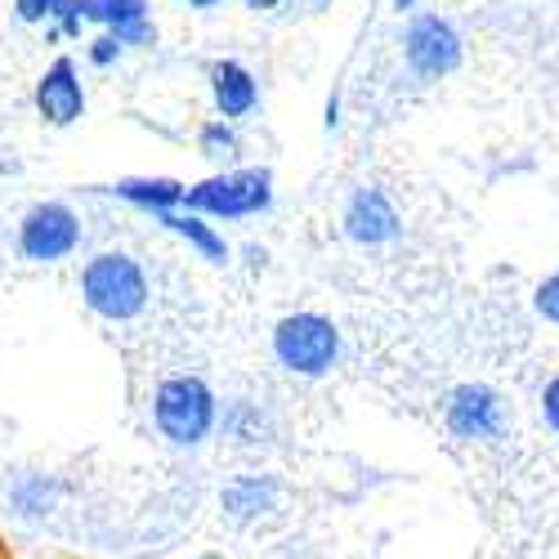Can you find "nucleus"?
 Segmentation results:
<instances>
[{
    "label": "nucleus",
    "instance_id": "obj_10",
    "mask_svg": "<svg viewBox=\"0 0 559 559\" xmlns=\"http://www.w3.org/2000/svg\"><path fill=\"white\" fill-rule=\"evenodd\" d=\"M283 506V484L264 471H242L219 488V515L233 528H255Z\"/></svg>",
    "mask_w": 559,
    "mask_h": 559
},
{
    "label": "nucleus",
    "instance_id": "obj_2",
    "mask_svg": "<svg viewBox=\"0 0 559 559\" xmlns=\"http://www.w3.org/2000/svg\"><path fill=\"white\" fill-rule=\"evenodd\" d=\"M81 305L104 318V322H134L144 318V309L153 305V283L148 269L139 264L130 251H95L81 264Z\"/></svg>",
    "mask_w": 559,
    "mask_h": 559
},
{
    "label": "nucleus",
    "instance_id": "obj_8",
    "mask_svg": "<svg viewBox=\"0 0 559 559\" xmlns=\"http://www.w3.org/2000/svg\"><path fill=\"white\" fill-rule=\"evenodd\" d=\"M341 228L354 247H390L399 242L403 233V215L394 206V198L377 183H362L345 198V211H341Z\"/></svg>",
    "mask_w": 559,
    "mask_h": 559
},
{
    "label": "nucleus",
    "instance_id": "obj_5",
    "mask_svg": "<svg viewBox=\"0 0 559 559\" xmlns=\"http://www.w3.org/2000/svg\"><path fill=\"white\" fill-rule=\"evenodd\" d=\"M399 45H403V63L421 81H443L465 63V40H461L456 23L443 14H430V10H416L403 23Z\"/></svg>",
    "mask_w": 559,
    "mask_h": 559
},
{
    "label": "nucleus",
    "instance_id": "obj_6",
    "mask_svg": "<svg viewBox=\"0 0 559 559\" xmlns=\"http://www.w3.org/2000/svg\"><path fill=\"white\" fill-rule=\"evenodd\" d=\"M85 238V224L68 202H36L27 206V215L19 219V255L32 264H63L81 251Z\"/></svg>",
    "mask_w": 559,
    "mask_h": 559
},
{
    "label": "nucleus",
    "instance_id": "obj_19",
    "mask_svg": "<svg viewBox=\"0 0 559 559\" xmlns=\"http://www.w3.org/2000/svg\"><path fill=\"white\" fill-rule=\"evenodd\" d=\"M121 55H126V45H121L112 32H95V36L85 40V59H90V68H99V72L117 68V63H121Z\"/></svg>",
    "mask_w": 559,
    "mask_h": 559
},
{
    "label": "nucleus",
    "instance_id": "obj_11",
    "mask_svg": "<svg viewBox=\"0 0 559 559\" xmlns=\"http://www.w3.org/2000/svg\"><path fill=\"white\" fill-rule=\"evenodd\" d=\"M206 85H211V108H215L219 121L238 126V121H247V117L260 108V81H255V72H251L247 63H238V59L211 63Z\"/></svg>",
    "mask_w": 559,
    "mask_h": 559
},
{
    "label": "nucleus",
    "instance_id": "obj_18",
    "mask_svg": "<svg viewBox=\"0 0 559 559\" xmlns=\"http://www.w3.org/2000/svg\"><path fill=\"white\" fill-rule=\"evenodd\" d=\"M85 14H81V0H59V10H55V23L45 27V36L50 40H81L85 32Z\"/></svg>",
    "mask_w": 559,
    "mask_h": 559
},
{
    "label": "nucleus",
    "instance_id": "obj_25",
    "mask_svg": "<svg viewBox=\"0 0 559 559\" xmlns=\"http://www.w3.org/2000/svg\"><path fill=\"white\" fill-rule=\"evenodd\" d=\"M175 5H183V10H215V5H224V0H175Z\"/></svg>",
    "mask_w": 559,
    "mask_h": 559
},
{
    "label": "nucleus",
    "instance_id": "obj_21",
    "mask_svg": "<svg viewBox=\"0 0 559 559\" xmlns=\"http://www.w3.org/2000/svg\"><path fill=\"white\" fill-rule=\"evenodd\" d=\"M55 10H59V0H14V19L27 27H50Z\"/></svg>",
    "mask_w": 559,
    "mask_h": 559
},
{
    "label": "nucleus",
    "instance_id": "obj_13",
    "mask_svg": "<svg viewBox=\"0 0 559 559\" xmlns=\"http://www.w3.org/2000/svg\"><path fill=\"white\" fill-rule=\"evenodd\" d=\"M157 224L166 228V233H175V238L189 247L198 260H206V264H228V255H233V247H228V238L219 233V224H211L206 215H193V211H166V215H157Z\"/></svg>",
    "mask_w": 559,
    "mask_h": 559
},
{
    "label": "nucleus",
    "instance_id": "obj_12",
    "mask_svg": "<svg viewBox=\"0 0 559 559\" xmlns=\"http://www.w3.org/2000/svg\"><path fill=\"white\" fill-rule=\"evenodd\" d=\"M183 193H189V183H179L170 175H130V179H117L108 198L134 206V211H144V215H166V211H179L183 206Z\"/></svg>",
    "mask_w": 559,
    "mask_h": 559
},
{
    "label": "nucleus",
    "instance_id": "obj_23",
    "mask_svg": "<svg viewBox=\"0 0 559 559\" xmlns=\"http://www.w3.org/2000/svg\"><path fill=\"white\" fill-rule=\"evenodd\" d=\"M341 121H345V117H341V90H332V95H328V108H322V126H328V130L336 134V130H341Z\"/></svg>",
    "mask_w": 559,
    "mask_h": 559
},
{
    "label": "nucleus",
    "instance_id": "obj_14",
    "mask_svg": "<svg viewBox=\"0 0 559 559\" xmlns=\"http://www.w3.org/2000/svg\"><path fill=\"white\" fill-rule=\"evenodd\" d=\"M99 32H112L126 50H144V45L157 40V23H153L148 0H104V27Z\"/></svg>",
    "mask_w": 559,
    "mask_h": 559
},
{
    "label": "nucleus",
    "instance_id": "obj_22",
    "mask_svg": "<svg viewBox=\"0 0 559 559\" xmlns=\"http://www.w3.org/2000/svg\"><path fill=\"white\" fill-rule=\"evenodd\" d=\"M537 407H542V421H546V430L559 439V377H550V381L542 385Z\"/></svg>",
    "mask_w": 559,
    "mask_h": 559
},
{
    "label": "nucleus",
    "instance_id": "obj_1",
    "mask_svg": "<svg viewBox=\"0 0 559 559\" xmlns=\"http://www.w3.org/2000/svg\"><path fill=\"white\" fill-rule=\"evenodd\" d=\"M219 407H224L219 394L202 377H193V371L162 377L148 399L153 430L179 452H198L202 443H211L219 435Z\"/></svg>",
    "mask_w": 559,
    "mask_h": 559
},
{
    "label": "nucleus",
    "instance_id": "obj_20",
    "mask_svg": "<svg viewBox=\"0 0 559 559\" xmlns=\"http://www.w3.org/2000/svg\"><path fill=\"white\" fill-rule=\"evenodd\" d=\"M533 313L542 322H550V328H559V269H550L533 287Z\"/></svg>",
    "mask_w": 559,
    "mask_h": 559
},
{
    "label": "nucleus",
    "instance_id": "obj_15",
    "mask_svg": "<svg viewBox=\"0 0 559 559\" xmlns=\"http://www.w3.org/2000/svg\"><path fill=\"white\" fill-rule=\"evenodd\" d=\"M219 435L233 448H260L273 439V416L251 399H233L219 407Z\"/></svg>",
    "mask_w": 559,
    "mask_h": 559
},
{
    "label": "nucleus",
    "instance_id": "obj_9",
    "mask_svg": "<svg viewBox=\"0 0 559 559\" xmlns=\"http://www.w3.org/2000/svg\"><path fill=\"white\" fill-rule=\"evenodd\" d=\"M85 104H90V99H85V81H81L76 59L59 55L50 68L36 76L32 108H36V117H40L45 126H55V130L76 126V121L85 117Z\"/></svg>",
    "mask_w": 559,
    "mask_h": 559
},
{
    "label": "nucleus",
    "instance_id": "obj_7",
    "mask_svg": "<svg viewBox=\"0 0 559 559\" xmlns=\"http://www.w3.org/2000/svg\"><path fill=\"white\" fill-rule=\"evenodd\" d=\"M443 426L461 443H497L506 435V403L492 385L465 381L443 403Z\"/></svg>",
    "mask_w": 559,
    "mask_h": 559
},
{
    "label": "nucleus",
    "instance_id": "obj_24",
    "mask_svg": "<svg viewBox=\"0 0 559 559\" xmlns=\"http://www.w3.org/2000/svg\"><path fill=\"white\" fill-rule=\"evenodd\" d=\"M247 10H255V14H269V10H277V5H287V0H242Z\"/></svg>",
    "mask_w": 559,
    "mask_h": 559
},
{
    "label": "nucleus",
    "instance_id": "obj_16",
    "mask_svg": "<svg viewBox=\"0 0 559 559\" xmlns=\"http://www.w3.org/2000/svg\"><path fill=\"white\" fill-rule=\"evenodd\" d=\"M59 479L55 475H40V471H23L14 484H10V510L19 520L36 524V520H50L55 510H59Z\"/></svg>",
    "mask_w": 559,
    "mask_h": 559
},
{
    "label": "nucleus",
    "instance_id": "obj_17",
    "mask_svg": "<svg viewBox=\"0 0 559 559\" xmlns=\"http://www.w3.org/2000/svg\"><path fill=\"white\" fill-rule=\"evenodd\" d=\"M198 153H202L215 170H233V166L242 162V134H238V126L211 117V121L198 130Z\"/></svg>",
    "mask_w": 559,
    "mask_h": 559
},
{
    "label": "nucleus",
    "instance_id": "obj_3",
    "mask_svg": "<svg viewBox=\"0 0 559 559\" xmlns=\"http://www.w3.org/2000/svg\"><path fill=\"white\" fill-rule=\"evenodd\" d=\"M269 349H273V362L287 371V377H300V381H318L341 362V328L328 318V313H313V309H296V313H283L273 322V336H269Z\"/></svg>",
    "mask_w": 559,
    "mask_h": 559
},
{
    "label": "nucleus",
    "instance_id": "obj_26",
    "mask_svg": "<svg viewBox=\"0 0 559 559\" xmlns=\"http://www.w3.org/2000/svg\"><path fill=\"white\" fill-rule=\"evenodd\" d=\"M390 5H394L399 14H407V19H412V14H416V5H421V0H390Z\"/></svg>",
    "mask_w": 559,
    "mask_h": 559
},
{
    "label": "nucleus",
    "instance_id": "obj_4",
    "mask_svg": "<svg viewBox=\"0 0 559 559\" xmlns=\"http://www.w3.org/2000/svg\"><path fill=\"white\" fill-rule=\"evenodd\" d=\"M273 206V170L269 166H233L215 170L198 183H189L183 193V211L206 215L211 224H233V219H251Z\"/></svg>",
    "mask_w": 559,
    "mask_h": 559
}]
</instances>
